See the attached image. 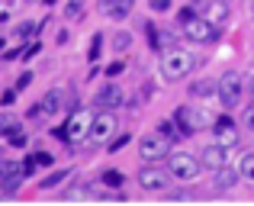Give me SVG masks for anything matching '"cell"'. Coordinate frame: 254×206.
<instances>
[{
    "mask_svg": "<svg viewBox=\"0 0 254 206\" xmlns=\"http://www.w3.org/2000/svg\"><path fill=\"white\" fill-rule=\"evenodd\" d=\"M119 71H123V62H113V65H110V68H106V74H110V77H116V74H119Z\"/></svg>",
    "mask_w": 254,
    "mask_h": 206,
    "instance_id": "37",
    "label": "cell"
},
{
    "mask_svg": "<svg viewBox=\"0 0 254 206\" xmlns=\"http://www.w3.org/2000/svg\"><path fill=\"white\" fill-rule=\"evenodd\" d=\"M129 45H132V36H129V32H116V36H113V49H116V52H126Z\"/></svg>",
    "mask_w": 254,
    "mask_h": 206,
    "instance_id": "23",
    "label": "cell"
},
{
    "mask_svg": "<svg viewBox=\"0 0 254 206\" xmlns=\"http://www.w3.org/2000/svg\"><path fill=\"white\" fill-rule=\"evenodd\" d=\"M132 6H135V0H100V13H106L113 19H126L132 13Z\"/></svg>",
    "mask_w": 254,
    "mask_h": 206,
    "instance_id": "13",
    "label": "cell"
},
{
    "mask_svg": "<svg viewBox=\"0 0 254 206\" xmlns=\"http://www.w3.org/2000/svg\"><path fill=\"white\" fill-rule=\"evenodd\" d=\"M90 123H93V113L74 110V113H71V119L62 126L64 138H68V142H81V138H87V136H90Z\"/></svg>",
    "mask_w": 254,
    "mask_h": 206,
    "instance_id": "6",
    "label": "cell"
},
{
    "mask_svg": "<svg viewBox=\"0 0 254 206\" xmlns=\"http://www.w3.org/2000/svg\"><path fill=\"white\" fill-rule=\"evenodd\" d=\"M138 184H142L145 190H164L171 184V171L158 168V164H145V168L138 171Z\"/></svg>",
    "mask_w": 254,
    "mask_h": 206,
    "instance_id": "8",
    "label": "cell"
},
{
    "mask_svg": "<svg viewBox=\"0 0 254 206\" xmlns=\"http://www.w3.org/2000/svg\"><path fill=\"white\" fill-rule=\"evenodd\" d=\"M238 177L254 184V151H245L242 155V161H238Z\"/></svg>",
    "mask_w": 254,
    "mask_h": 206,
    "instance_id": "18",
    "label": "cell"
},
{
    "mask_svg": "<svg viewBox=\"0 0 254 206\" xmlns=\"http://www.w3.org/2000/svg\"><path fill=\"white\" fill-rule=\"evenodd\" d=\"M199 164H203V168H209V171L225 168V164H229V148H222L219 142L206 145V148L199 151Z\"/></svg>",
    "mask_w": 254,
    "mask_h": 206,
    "instance_id": "11",
    "label": "cell"
},
{
    "mask_svg": "<svg viewBox=\"0 0 254 206\" xmlns=\"http://www.w3.org/2000/svg\"><path fill=\"white\" fill-rule=\"evenodd\" d=\"M45 3H58V0H45Z\"/></svg>",
    "mask_w": 254,
    "mask_h": 206,
    "instance_id": "40",
    "label": "cell"
},
{
    "mask_svg": "<svg viewBox=\"0 0 254 206\" xmlns=\"http://www.w3.org/2000/svg\"><path fill=\"white\" fill-rule=\"evenodd\" d=\"M193 52H184V49H164L161 58H158V68H161V77H168V81H177V77H187L193 71Z\"/></svg>",
    "mask_w": 254,
    "mask_h": 206,
    "instance_id": "1",
    "label": "cell"
},
{
    "mask_svg": "<svg viewBox=\"0 0 254 206\" xmlns=\"http://www.w3.org/2000/svg\"><path fill=\"white\" fill-rule=\"evenodd\" d=\"M23 164L10 161V158H0V181H23Z\"/></svg>",
    "mask_w": 254,
    "mask_h": 206,
    "instance_id": "16",
    "label": "cell"
},
{
    "mask_svg": "<svg viewBox=\"0 0 254 206\" xmlns=\"http://www.w3.org/2000/svg\"><path fill=\"white\" fill-rule=\"evenodd\" d=\"M190 6L199 13V16H203V13H206V6H209V0H190Z\"/></svg>",
    "mask_w": 254,
    "mask_h": 206,
    "instance_id": "33",
    "label": "cell"
},
{
    "mask_svg": "<svg viewBox=\"0 0 254 206\" xmlns=\"http://www.w3.org/2000/svg\"><path fill=\"white\" fill-rule=\"evenodd\" d=\"M238 181H242V177H238V171H232L229 164L216 171V190H229V187H235Z\"/></svg>",
    "mask_w": 254,
    "mask_h": 206,
    "instance_id": "17",
    "label": "cell"
},
{
    "mask_svg": "<svg viewBox=\"0 0 254 206\" xmlns=\"http://www.w3.org/2000/svg\"><path fill=\"white\" fill-rule=\"evenodd\" d=\"M32 161H36V168H49L55 158H52L49 151H32Z\"/></svg>",
    "mask_w": 254,
    "mask_h": 206,
    "instance_id": "26",
    "label": "cell"
},
{
    "mask_svg": "<svg viewBox=\"0 0 254 206\" xmlns=\"http://www.w3.org/2000/svg\"><path fill=\"white\" fill-rule=\"evenodd\" d=\"M39 106H42L45 116H55V113L64 106V90H58V87H55V90H49V94L39 100Z\"/></svg>",
    "mask_w": 254,
    "mask_h": 206,
    "instance_id": "15",
    "label": "cell"
},
{
    "mask_svg": "<svg viewBox=\"0 0 254 206\" xmlns=\"http://www.w3.org/2000/svg\"><path fill=\"white\" fill-rule=\"evenodd\" d=\"M16 32H19V36H36L39 26H36V23H19V29H16Z\"/></svg>",
    "mask_w": 254,
    "mask_h": 206,
    "instance_id": "28",
    "label": "cell"
},
{
    "mask_svg": "<svg viewBox=\"0 0 254 206\" xmlns=\"http://www.w3.org/2000/svg\"><path fill=\"white\" fill-rule=\"evenodd\" d=\"M168 155H171V138L164 136V132H145V136L138 138V158H142L145 164H158Z\"/></svg>",
    "mask_w": 254,
    "mask_h": 206,
    "instance_id": "4",
    "label": "cell"
},
{
    "mask_svg": "<svg viewBox=\"0 0 254 206\" xmlns=\"http://www.w3.org/2000/svg\"><path fill=\"white\" fill-rule=\"evenodd\" d=\"M184 36L190 39V42H199V45H203V42H212V39L219 36V29L206 16H196V19H190V23L184 26Z\"/></svg>",
    "mask_w": 254,
    "mask_h": 206,
    "instance_id": "7",
    "label": "cell"
},
{
    "mask_svg": "<svg viewBox=\"0 0 254 206\" xmlns=\"http://www.w3.org/2000/svg\"><path fill=\"white\" fill-rule=\"evenodd\" d=\"M0 49H3V42H0Z\"/></svg>",
    "mask_w": 254,
    "mask_h": 206,
    "instance_id": "41",
    "label": "cell"
},
{
    "mask_svg": "<svg viewBox=\"0 0 254 206\" xmlns=\"http://www.w3.org/2000/svg\"><path fill=\"white\" fill-rule=\"evenodd\" d=\"M129 142H132V136H129V132H123V136H116V138L110 142V151H119V148H126Z\"/></svg>",
    "mask_w": 254,
    "mask_h": 206,
    "instance_id": "27",
    "label": "cell"
},
{
    "mask_svg": "<svg viewBox=\"0 0 254 206\" xmlns=\"http://www.w3.org/2000/svg\"><path fill=\"white\" fill-rule=\"evenodd\" d=\"M158 132H164V136H180V132H174V123H161V126H158Z\"/></svg>",
    "mask_w": 254,
    "mask_h": 206,
    "instance_id": "35",
    "label": "cell"
},
{
    "mask_svg": "<svg viewBox=\"0 0 254 206\" xmlns=\"http://www.w3.org/2000/svg\"><path fill=\"white\" fill-rule=\"evenodd\" d=\"M29 84H32V71H26V74H19V81H16V90L29 87Z\"/></svg>",
    "mask_w": 254,
    "mask_h": 206,
    "instance_id": "32",
    "label": "cell"
},
{
    "mask_svg": "<svg viewBox=\"0 0 254 206\" xmlns=\"http://www.w3.org/2000/svg\"><path fill=\"white\" fill-rule=\"evenodd\" d=\"M100 181H103L106 187H116V190H119V187H123V181H126V177L119 174V171H113V168H110V171H103V174H100Z\"/></svg>",
    "mask_w": 254,
    "mask_h": 206,
    "instance_id": "22",
    "label": "cell"
},
{
    "mask_svg": "<svg viewBox=\"0 0 254 206\" xmlns=\"http://www.w3.org/2000/svg\"><path fill=\"white\" fill-rule=\"evenodd\" d=\"M10 145H16V148H23V145H26V136H23V132H13V136H10Z\"/></svg>",
    "mask_w": 254,
    "mask_h": 206,
    "instance_id": "34",
    "label": "cell"
},
{
    "mask_svg": "<svg viewBox=\"0 0 254 206\" xmlns=\"http://www.w3.org/2000/svg\"><path fill=\"white\" fill-rule=\"evenodd\" d=\"M29 3H32V0H29Z\"/></svg>",
    "mask_w": 254,
    "mask_h": 206,
    "instance_id": "42",
    "label": "cell"
},
{
    "mask_svg": "<svg viewBox=\"0 0 254 206\" xmlns=\"http://www.w3.org/2000/svg\"><path fill=\"white\" fill-rule=\"evenodd\" d=\"M13 100H16V90H3V106H13Z\"/></svg>",
    "mask_w": 254,
    "mask_h": 206,
    "instance_id": "38",
    "label": "cell"
},
{
    "mask_svg": "<svg viewBox=\"0 0 254 206\" xmlns=\"http://www.w3.org/2000/svg\"><path fill=\"white\" fill-rule=\"evenodd\" d=\"M64 13H68V16H77V13H81V0H71V3H68V10H64Z\"/></svg>",
    "mask_w": 254,
    "mask_h": 206,
    "instance_id": "36",
    "label": "cell"
},
{
    "mask_svg": "<svg viewBox=\"0 0 254 206\" xmlns=\"http://www.w3.org/2000/svg\"><path fill=\"white\" fill-rule=\"evenodd\" d=\"M199 158L190 155V151H171L168 155V171L174 181H196L199 177Z\"/></svg>",
    "mask_w": 254,
    "mask_h": 206,
    "instance_id": "5",
    "label": "cell"
},
{
    "mask_svg": "<svg viewBox=\"0 0 254 206\" xmlns=\"http://www.w3.org/2000/svg\"><path fill=\"white\" fill-rule=\"evenodd\" d=\"M36 55H39V42H32V45H26V49H23V55H19V58L29 62V58H36Z\"/></svg>",
    "mask_w": 254,
    "mask_h": 206,
    "instance_id": "31",
    "label": "cell"
},
{
    "mask_svg": "<svg viewBox=\"0 0 254 206\" xmlns=\"http://www.w3.org/2000/svg\"><path fill=\"white\" fill-rule=\"evenodd\" d=\"M242 123H245V126H248V129L254 132V103L248 106V110H245V116H242Z\"/></svg>",
    "mask_w": 254,
    "mask_h": 206,
    "instance_id": "30",
    "label": "cell"
},
{
    "mask_svg": "<svg viewBox=\"0 0 254 206\" xmlns=\"http://www.w3.org/2000/svg\"><path fill=\"white\" fill-rule=\"evenodd\" d=\"M206 19H209L212 26H222L225 19H229V3H225V0H209V6H206V13H203Z\"/></svg>",
    "mask_w": 254,
    "mask_h": 206,
    "instance_id": "14",
    "label": "cell"
},
{
    "mask_svg": "<svg viewBox=\"0 0 254 206\" xmlns=\"http://www.w3.org/2000/svg\"><path fill=\"white\" fill-rule=\"evenodd\" d=\"M113 132H116V116H113V110H103V113H97L93 116V123H90V142H103V138H110Z\"/></svg>",
    "mask_w": 254,
    "mask_h": 206,
    "instance_id": "9",
    "label": "cell"
},
{
    "mask_svg": "<svg viewBox=\"0 0 254 206\" xmlns=\"http://www.w3.org/2000/svg\"><path fill=\"white\" fill-rule=\"evenodd\" d=\"M151 3V10L155 13H164V10H171V0H148Z\"/></svg>",
    "mask_w": 254,
    "mask_h": 206,
    "instance_id": "29",
    "label": "cell"
},
{
    "mask_svg": "<svg viewBox=\"0 0 254 206\" xmlns=\"http://www.w3.org/2000/svg\"><path fill=\"white\" fill-rule=\"evenodd\" d=\"M13 132H19V119L13 116V113H0V136L10 138Z\"/></svg>",
    "mask_w": 254,
    "mask_h": 206,
    "instance_id": "19",
    "label": "cell"
},
{
    "mask_svg": "<svg viewBox=\"0 0 254 206\" xmlns=\"http://www.w3.org/2000/svg\"><path fill=\"white\" fill-rule=\"evenodd\" d=\"M196 16H199V13H196V10H193V6H190V3H187V6H184V10H180V13H177V23H180V26H187V23H190V19H196Z\"/></svg>",
    "mask_w": 254,
    "mask_h": 206,
    "instance_id": "25",
    "label": "cell"
},
{
    "mask_svg": "<svg viewBox=\"0 0 254 206\" xmlns=\"http://www.w3.org/2000/svg\"><path fill=\"white\" fill-rule=\"evenodd\" d=\"M93 106H100V110H116V106H123V90H119L116 84L100 87L97 97H93Z\"/></svg>",
    "mask_w": 254,
    "mask_h": 206,
    "instance_id": "12",
    "label": "cell"
},
{
    "mask_svg": "<svg viewBox=\"0 0 254 206\" xmlns=\"http://www.w3.org/2000/svg\"><path fill=\"white\" fill-rule=\"evenodd\" d=\"M245 90H248V97H251V103H254V74L248 77V84H245Z\"/></svg>",
    "mask_w": 254,
    "mask_h": 206,
    "instance_id": "39",
    "label": "cell"
},
{
    "mask_svg": "<svg viewBox=\"0 0 254 206\" xmlns=\"http://www.w3.org/2000/svg\"><path fill=\"white\" fill-rule=\"evenodd\" d=\"M190 94L193 97H209V94H216V84L212 81H196V84H190Z\"/></svg>",
    "mask_w": 254,
    "mask_h": 206,
    "instance_id": "21",
    "label": "cell"
},
{
    "mask_svg": "<svg viewBox=\"0 0 254 206\" xmlns=\"http://www.w3.org/2000/svg\"><path fill=\"white\" fill-rule=\"evenodd\" d=\"M212 132H216V142L222 145V148H235L238 145V129H235V123H232L229 116H216Z\"/></svg>",
    "mask_w": 254,
    "mask_h": 206,
    "instance_id": "10",
    "label": "cell"
},
{
    "mask_svg": "<svg viewBox=\"0 0 254 206\" xmlns=\"http://www.w3.org/2000/svg\"><path fill=\"white\" fill-rule=\"evenodd\" d=\"M216 123V116H212L209 110H203V106H180L177 113H174V126H177L180 136H193L196 129H209V126Z\"/></svg>",
    "mask_w": 254,
    "mask_h": 206,
    "instance_id": "2",
    "label": "cell"
},
{
    "mask_svg": "<svg viewBox=\"0 0 254 206\" xmlns=\"http://www.w3.org/2000/svg\"><path fill=\"white\" fill-rule=\"evenodd\" d=\"M216 97H219V103H222L225 110H235V106L242 103V97H245V77L238 74V71H225V74L219 77V84H216Z\"/></svg>",
    "mask_w": 254,
    "mask_h": 206,
    "instance_id": "3",
    "label": "cell"
},
{
    "mask_svg": "<svg viewBox=\"0 0 254 206\" xmlns=\"http://www.w3.org/2000/svg\"><path fill=\"white\" fill-rule=\"evenodd\" d=\"M68 177H71V171H55V174H49L42 184H39V187H42V190H52V187H58L62 181H68Z\"/></svg>",
    "mask_w": 254,
    "mask_h": 206,
    "instance_id": "20",
    "label": "cell"
},
{
    "mask_svg": "<svg viewBox=\"0 0 254 206\" xmlns=\"http://www.w3.org/2000/svg\"><path fill=\"white\" fill-rule=\"evenodd\" d=\"M100 49H103V36L97 32V36L90 39V52H87V58H90V62H97V58H100Z\"/></svg>",
    "mask_w": 254,
    "mask_h": 206,
    "instance_id": "24",
    "label": "cell"
}]
</instances>
